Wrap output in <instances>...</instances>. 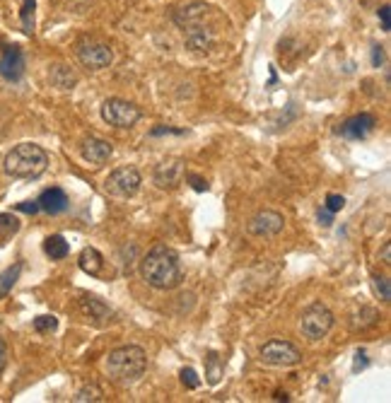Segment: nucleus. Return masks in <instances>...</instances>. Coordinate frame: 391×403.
<instances>
[{
  "mask_svg": "<svg viewBox=\"0 0 391 403\" xmlns=\"http://www.w3.org/2000/svg\"><path fill=\"white\" fill-rule=\"evenodd\" d=\"M384 63V46H372V65L380 68Z\"/></svg>",
  "mask_w": 391,
  "mask_h": 403,
  "instance_id": "nucleus-33",
  "label": "nucleus"
},
{
  "mask_svg": "<svg viewBox=\"0 0 391 403\" xmlns=\"http://www.w3.org/2000/svg\"><path fill=\"white\" fill-rule=\"evenodd\" d=\"M377 319H380V314H377L372 307H360L355 319H353V326H355V328H370V326H375Z\"/></svg>",
  "mask_w": 391,
  "mask_h": 403,
  "instance_id": "nucleus-24",
  "label": "nucleus"
},
{
  "mask_svg": "<svg viewBox=\"0 0 391 403\" xmlns=\"http://www.w3.org/2000/svg\"><path fill=\"white\" fill-rule=\"evenodd\" d=\"M20 276H22V264H15V266H10L8 271L0 273V300L8 297V292L15 288V283L20 280Z\"/></svg>",
  "mask_w": 391,
  "mask_h": 403,
  "instance_id": "nucleus-20",
  "label": "nucleus"
},
{
  "mask_svg": "<svg viewBox=\"0 0 391 403\" xmlns=\"http://www.w3.org/2000/svg\"><path fill=\"white\" fill-rule=\"evenodd\" d=\"M273 399H276V401H290V396L285 392H276V394H273Z\"/></svg>",
  "mask_w": 391,
  "mask_h": 403,
  "instance_id": "nucleus-40",
  "label": "nucleus"
},
{
  "mask_svg": "<svg viewBox=\"0 0 391 403\" xmlns=\"http://www.w3.org/2000/svg\"><path fill=\"white\" fill-rule=\"evenodd\" d=\"M358 360H355V367H353V370H363V367H368V358H365V353L363 350H358V355H355Z\"/></svg>",
  "mask_w": 391,
  "mask_h": 403,
  "instance_id": "nucleus-37",
  "label": "nucleus"
},
{
  "mask_svg": "<svg viewBox=\"0 0 391 403\" xmlns=\"http://www.w3.org/2000/svg\"><path fill=\"white\" fill-rule=\"evenodd\" d=\"M143 176L136 167H119L104 179V191L114 198H133L140 191Z\"/></svg>",
  "mask_w": 391,
  "mask_h": 403,
  "instance_id": "nucleus-5",
  "label": "nucleus"
},
{
  "mask_svg": "<svg viewBox=\"0 0 391 403\" xmlns=\"http://www.w3.org/2000/svg\"><path fill=\"white\" fill-rule=\"evenodd\" d=\"M333 328V314L326 304L314 302L302 311V319H299V331L307 340H321L323 335Z\"/></svg>",
  "mask_w": 391,
  "mask_h": 403,
  "instance_id": "nucleus-4",
  "label": "nucleus"
},
{
  "mask_svg": "<svg viewBox=\"0 0 391 403\" xmlns=\"http://www.w3.org/2000/svg\"><path fill=\"white\" fill-rule=\"evenodd\" d=\"M44 252H46V256H51L53 261H60L68 256L70 247L60 235H51V237H46V242H44Z\"/></svg>",
  "mask_w": 391,
  "mask_h": 403,
  "instance_id": "nucleus-19",
  "label": "nucleus"
},
{
  "mask_svg": "<svg viewBox=\"0 0 391 403\" xmlns=\"http://www.w3.org/2000/svg\"><path fill=\"white\" fill-rule=\"evenodd\" d=\"M215 36H213L210 29L200 27V24H193V27H186V46L191 51H208L213 46Z\"/></svg>",
  "mask_w": 391,
  "mask_h": 403,
  "instance_id": "nucleus-16",
  "label": "nucleus"
},
{
  "mask_svg": "<svg viewBox=\"0 0 391 403\" xmlns=\"http://www.w3.org/2000/svg\"><path fill=\"white\" fill-rule=\"evenodd\" d=\"M382 261H384V266H391V244L389 242L382 247Z\"/></svg>",
  "mask_w": 391,
  "mask_h": 403,
  "instance_id": "nucleus-38",
  "label": "nucleus"
},
{
  "mask_svg": "<svg viewBox=\"0 0 391 403\" xmlns=\"http://www.w3.org/2000/svg\"><path fill=\"white\" fill-rule=\"evenodd\" d=\"M162 133H184V131H174V128H155L152 136H162Z\"/></svg>",
  "mask_w": 391,
  "mask_h": 403,
  "instance_id": "nucleus-39",
  "label": "nucleus"
},
{
  "mask_svg": "<svg viewBox=\"0 0 391 403\" xmlns=\"http://www.w3.org/2000/svg\"><path fill=\"white\" fill-rule=\"evenodd\" d=\"M323 208H326V210H331V213H341V210L346 208V198L338 196V193H328Z\"/></svg>",
  "mask_w": 391,
  "mask_h": 403,
  "instance_id": "nucleus-30",
  "label": "nucleus"
},
{
  "mask_svg": "<svg viewBox=\"0 0 391 403\" xmlns=\"http://www.w3.org/2000/svg\"><path fill=\"white\" fill-rule=\"evenodd\" d=\"M5 365H8V345H5V340L0 338V372L5 370Z\"/></svg>",
  "mask_w": 391,
  "mask_h": 403,
  "instance_id": "nucleus-35",
  "label": "nucleus"
},
{
  "mask_svg": "<svg viewBox=\"0 0 391 403\" xmlns=\"http://www.w3.org/2000/svg\"><path fill=\"white\" fill-rule=\"evenodd\" d=\"M285 227V217L276 210H261L249 220L247 232L252 237H276Z\"/></svg>",
  "mask_w": 391,
  "mask_h": 403,
  "instance_id": "nucleus-9",
  "label": "nucleus"
},
{
  "mask_svg": "<svg viewBox=\"0 0 391 403\" xmlns=\"http://www.w3.org/2000/svg\"><path fill=\"white\" fill-rule=\"evenodd\" d=\"M77 60H80L87 70H104L112 65L114 53H112V48L107 44H102V41L80 39L77 41Z\"/></svg>",
  "mask_w": 391,
  "mask_h": 403,
  "instance_id": "nucleus-8",
  "label": "nucleus"
},
{
  "mask_svg": "<svg viewBox=\"0 0 391 403\" xmlns=\"http://www.w3.org/2000/svg\"><path fill=\"white\" fill-rule=\"evenodd\" d=\"M34 10H36V0H22L20 17H22V29L27 34L34 32Z\"/></svg>",
  "mask_w": 391,
  "mask_h": 403,
  "instance_id": "nucleus-25",
  "label": "nucleus"
},
{
  "mask_svg": "<svg viewBox=\"0 0 391 403\" xmlns=\"http://www.w3.org/2000/svg\"><path fill=\"white\" fill-rule=\"evenodd\" d=\"M181 382H184L186 389H198L200 387V380H198V375H196L193 367H184V370H181Z\"/></svg>",
  "mask_w": 391,
  "mask_h": 403,
  "instance_id": "nucleus-29",
  "label": "nucleus"
},
{
  "mask_svg": "<svg viewBox=\"0 0 391 403\" xmlns=\"http://www.w3.org/2000/svg\"><path fill=\"white\" fill-rule=\"evenodd\" d=\"M140 276L155 290H174L184 280V271L179 264V254L169 247H155L140 261Z\"/></svg>",
  "mask_w": 391,
  "mask_h": 403,
  "instance_id": "nucleus-1",
  "label": "nucleus"
},
{
  "mask_svg": "<svg viewBox=\"0 0 391 403\" xmlns=\"http://www.w3.org/2000/svg\"><path fill=\"white\" fill-rule=\"evenodd\" d=\"M316 217H319V225H323V227H328V225L333 222V213H331V210H326V208H319Z\"/></svg>",
  "mask_w": 391,
  "mask_h": 403,
  "instance_id": "nucleus-34",
  "label": "nucleus"
},
{
  "mask_svg": "<svg viewBox=\"0 0 391 403\" xmlns=\"http://www.w3.org/2000/svg\"><path fill=\"white\" fill-rule=\"evenodd\" d=\"M17 210L27 213V215H34V213H39V203H36V200H24V203H17Z\"/></svg>",
  "mask_w": 391,
  "mask_h": 403,
  "instance_id": "nucleus-32",
  "label": "nucleus"
},
{
  "mask_svg": "<svg viewBox=\"0 0 391 403\" xmlns=\"http://www.w3.org/2000/svg\"><path fill=\"white\" fill-rule=\"evenodd\" d=\"M372 285H375V292L380 295L382 302L391 300V283L387 276H372Z\"/></svg>",
  "mask_w": 391,
  "mask_h": 403,
  "instance_id": "nucleus-26",
  "label": "nucleus"
},
{
  "mask_svg": "<svg viewBox=\"0 0 391 403\" xmlns=\"http://www.w3.org/2000/svg\"><path fill=\"white\" fill-rule=\"evenodd\" d=\"M0 75L8 82H20L24 75V53L20 46H8L0 56Z\"/></svg>",
  "mask_w": 391,
  "mask_h": 403,
  "instance_id": "nucleus-11",
  "label": "nucleus"
},
{
  "mask_svg": "<svg viewBox=\"0 0 391 403\" xmlns=\"http://www.w3.org/2000/svg\"><path fill=\"white\" fill-rule=\"evenodd\" d=\"M377 15H380V20H382V29H384V32H391V10H389V5H382Z\"/></svg>",
  "mask_w": 391,
  "mask_h": 403,
  "instance_id": "nucleus-31",
  "label": "nucleus"
},
{
  "mask_svg": "<svg viewBox=\"0 0 391 403\" xmlns=\"http://www.w3.org/2000/svg\"><path fill=\"white\" fill-rule=\"evenodd\" d=\"M80 307L85 314L90 316V319H97V321H109L112 319V309L104 304L100 297H95V295H85L82 300H80Z\"/></svg>",
  "mask_w": 391,
  "mask_h": 403,
  "instance_id": "nucleus-17",
  "label": "nucleus"
},
{
  "mask_svg": "<svg viewBox=\"0 0 391 403\" xmlns=\"http://www.w3.org/2000/svg\"><path fill=\"white\" fill-rule=\"evenodd\" d=\"M188 181H191V186L196 188V191H205V188H208V184L200 179V176H188Z\"/></svg>",
  "mask_w": 391,
  "mask_h": 403,
  "instance_id": "nucleus-36",
  "label": "nucleus"
},
{
  "mask_svg": "<svg viewBox=\"0 0 391 403\" xmlns=\"http://www.w3.org/2000/svg\"><path fill=\"white\" fill-rule=\"evenodd\" d=\"M75 403H97V401H104V392L102 387H97V384H87V387H82L80 392L75 394Z\"/></svg>",
  "mask_w": 391,
  "mask_h": 403,
  "instance_id": "nucleus-23",
  "label": "nucleus"
},
{
  "mask_svg": "<svg viewBox=\"0 0 391 403\" xmlns=\"http://www.w3.org/2000/svg\"><path fill=\"white\" fill-rule=\"evenodd\" d=\"M17 230H20V220L10 213H3L0 215V244L8 242L12 235H17Z\"/></svg>",
  "mask_w": 391,
  "mask_h": 403,
  "instance_id": "nucleus-21",
  "label": "nucleus"
},
{
  "mask_svg": "<svg viewBox=\"0 0 391 403\" xmlns=\"http://www.w3.org/2000/svg\"><path fill=\"white\" fill-rule=\"evenodd\" d=\"M80 268H82L85 273H90V276H100L102 268H104V256L97 252L95 247L82 249V254H80Z\"/></svg>",
  "mask_w": 391,
  "mask_h": 403,
  "instance_id": "nucleus-18",
  "label": "nucleus"
},
{
  "mask_svg": "<svg viewBox=\"0 0 391 403\" xmlns=\"http://www.w3.org/2000/svg\"><path fill=\"white\" fill-rule=\"evenodd\" d=\"M80 152H82V160L85 162L102 167L104 162H109V157H112L114 148H112V143H109V140L90 136V138L82 140V150Z\"/></svg>",
  "mask_w": 391,
  "mask_h": 403,
  "instance_id": "nucleus-13",
  "label": "nucleus"
},
{
  "mask_svg": "<svg viewBox=\"0 0 391 403\" xmlns=\"http://www.w3.org/2000/svg\"><path fill=\"white\" fill-rule=\"evenodd\" d=\"M208 10H210V5L208 3H200V0H196V3H188L184 5L181 10L174 12V22L179 24V27H193V24H200V20L208 15Z\"/></svg>",
  "mask_w": 391,
  "mask_h": 403,
  "instance_id": "nucleus-15",
  "label": "nucleus"
},
{
  "mask_svg": "<svg viewBox=\"0 0 391 403\" xmlns=\"http://www.w3.org/2000/svg\"><path fill=\"white\" fill-rule=\"evenodd\" d=\"M102 119L114 128H131L140 119V109L126 100L112 97L102 104Z\"/></svg>",
  "mask_w": 391,
  "mask_h": 403,
  "instance_id": "nucleus-7",
  "label": "nucleus"
},
{
  "mask_svg": "<svg viewBox=\"0 0 391 403\" xmlns=\"http://www.w3.org/2000/svg\"><path fill=\"white\" fill-rule=\"evenodd\" d=\"M104 370H107L109 380L114 384L131 387V384L140 382V377L148 370V355L140 345H121L109 353Z\"/></svg>",
  "mask_w": 391,
  "mask_h": 403,
  "instance_id": "nucleus-2",
  "label": "nucleus"
},
{
  "mask_svg": "<svg viewBox=\"0 0 391 403\" xmlns=\"http://www.w3.org/2000/svg\"><path fill=\"white\" fill-rule=\"evenodd\" d=\"M186 174V164L184 160H164L155 167V174H152V181H155L157 188H176L181 184Z\"/></svg>",
  "mask_w": 391,
  "mask_h": 403,
  "instance_id": "nucleus-10",
  "label": "nucleus"
},
{
  "mask_svg": "<svg viewBox=\"0 0 391 403\" xmlns=\"http://www.w3.org/2000/svg\"><path fill=\"white\" fill-rule=\"evenodd\" d=\"M34 328L39 333H51V331H56V328H58V319H56V316H51V314L36 316V319H34Z\"/></svg>",
  "mask_w": 391,
  "mask_h": 403,
  "instance_id": "nucleus-27",
  "label": "nucleus"
},
{
  "mask_svg": "<svg viewBox=\"0 0 391 403\" xmlns=\"http://www.w3.org/2000/svg\"><path fill=\"white\" fill-rule=\"evenodd\" d=\"M51 82L60 90H70L73 85H75V75H73L65 65H56V68L51 70Z\"/></svg>",
  "mask_w": 391,
  "mask_h": 403,
  "instance_id": "nucleus-22",
  "label": "nucleus"
},
{
  "mask_svg": "<svg viewBox=\"0 0 391 403\" xmlns=\"http://www.w3.org/2000/svg\"><path fill=\"white\" fill-rule=\"evenodd\" d=\"M46 167H48V155L36 143L15 145L3 160L5 174L12 176V179H36V176L46 172Z\"/></svg>",
  "mask_w": 391,
  "mask_h": 403,
  "instance_id": "nucleus-3",
  "label": "nucleus"
},
{
  "mask_svg": "<svg viewBox=\"0 0 391 403\" xmlns=\"http://www.w3.org/2000/svg\"><path fill=\"white\" fill-rule=\"evenodd\" d=\"M375 126H377V119L372 114L368 112H363V114H358V116H353V119H348L341 124L338 128V133L343 138H350V140H360V138H368L372 131H375Z\"/></svg>",
  "mask_w": 391,
  "mask_h": 403,
  "instance_id": "nucleus-12",
  "label": "nucleus"
},
{
  "mask_svg": "<svg viewBox=\"0 0 391 403\" xmlns=\"http://www.w3.org/2000/svg\"><path fill=\"white\" fill-rule=\"evenodd\" d=\"M36 203H39V210L48 213V215H60V213L68 208V193H65L63 188H58V186L46 188Z\"/></svg>",
  "mask_w": 391,
  "mask_h": 403,
  "instance_id": "nucleus-14",
  "label": "nucleus"
},
{
  "mask_svg": "<svg viewBox=\"0 0 391 403\" xmlns=\"http://www.w3.org/2000/svg\"><path fill=\"white\" fill-rule=\"evenodd\" d=\"M261 362L271 365V367H292V365L302 362V353L290 340L273 338L261 345Z\"/></svg>",
  "mask_w": 391,
  "mask_h": 403,
  "instance_id": "nucleus-6",
  "label": "nucleus"
},
{
  "mask_svg": "<svg viewBox=\"0 0 391 403\" xmlns=\"http://www.w3.org/2000/svg\"><path fill=\"white\" fill-rule=\"evenodd\" d=\"M208 382H210V384L220 382V358H218V353H208Z\"/></svg>",
  "mask_w": 391,
  "mask_h": 403,
  "instance_id": "nucleus-28",
  "label": "nucleus"
}]
</instances>
